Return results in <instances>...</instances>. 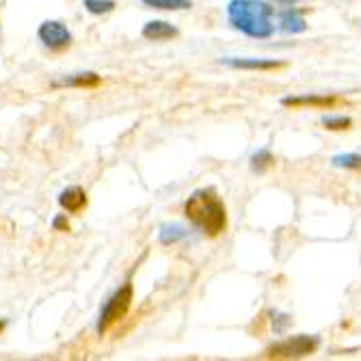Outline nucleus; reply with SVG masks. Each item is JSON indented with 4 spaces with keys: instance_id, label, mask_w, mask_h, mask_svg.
Listing matches in <instances>:
<instances>
[{
    "instance_id": "1",
    "label": "nucleus",
    "mask_w": 361,
    "mask_h": 361,
    "mask_svg": "<svg viewBox=\"0 0 361 361\" xmlns=\"http://www.w3.org/2000/svg\"><path fill=\"white\" fill-rule=\"evenodd\" d=\"M184 216L210 238L221 236L227 227V208L214 188L195 190L184 204Z\"/></svg>"
},
{
    "instance_id": "2",
    "label": "nucleus",
    "mask_w": 361,
    "mask_h": 361,
    "mask_svg": "<svg viewBox=\"0 0 361 361\" xmlns=\"http://www.w3.org/2000/svg\"><path fill=\"white\" fill-rule=\"evenodd\" d=\"M227 20L236 30L253 39H267L275 32L273 7L264 0H229Z\"/></svg>"
},
{
    "instance_id": "3",
    "label": "nucleus",
    "mask_w": 361,
    "mask_h": 361,
    "mask_svg": "<svg viewBox=\"0 0 361 361\" xmlns=\"http://www.w3.org/2000/svg\"><path fill=\"white\" fill-rule=\"evenodd\" d=\"M133 301H135V288L130 281H126L119 290H115L109 301L104 303L102 312H100V318H97V334L104 336L113 324H117L119 320H123L133 307Z\"/></svg>"
},
{
    "instance_id": "4",
    "label": "nucleus",
    "mask_w": 361,
    "mask_h": 361,
    "mask_svg": "<svg viewBox=\"0 0 361 361\" xmlns=\"http://www.w3.org/2000/svg\"><path fill=\"white\" fill-rule=\"evenodd\" d=\"M320 340L316 336H292L286 340H279L275 344H271L264 353L267 359H301V357H310L318 350Z\"/></svg>"
},
{
    "instance_id": "5",
    "label": "nucleus",
    "mask_w": 361,
    "mask_h": 361,
    "mask_svg": "<svg viewBox=\"0 0 361 361\" xmlns=\"http://www.w3.org/2000/svg\"><path fill=\"white\" fill-rule=\"evenodd\" d=\"M37 37H39V42L48 50H54V52L70 48V44H72V32H70V28L65 26L63 22H59V20H46V22H42V26L37 30Z\"/></svg>"
},
{
    "instance_id": "6",
    "label": "nucleus",
    "mask_w": 361,
    "mask_h": 361,
    "mask_svg": "<svg viewBox=\"0 0 361 361\" xmlns=\"http://www.w3.org/2000/svg\"><path fill=\"white\" fill-rule=\"evenodd\" d=\"M221 63L229 65L234 70H249V72H267V70H279L283 68L281 61L275 59H255V56H225Z\"/></svg>"
},
{
    "instance_id": "7",
    "label": "nucleus",
    "mask_w": 361,
    "mask_h": 361,
    "mask_svg": "<svg viewBox=\"0 0 361 361\" xmlns=\"http://www.w3.org/2000/svg\"><path fill=\"white\" fill-rule=\"evenodd\" d=\"M340 100L336 95H290L283 97L281 104L292 106V109H301V106H312V109H334Z\"/></svg>"
},
{
    "instance_id": "8",
    "label": "nucleus",
    "mask_w": 361,
    "mask_h": 361,
    "mask_svg": "<svg viewBox=\"0 0 361 361\" xmlns=\"http://www.w3.org/2000/svg\"><path fill=\"white\" fill-rule=\"evenodd\" d=\"M59 206L68 214H78L87 208V192L80 186H70L59 195Z\"/></svg>"
},
{
    "instance_id": "9",
    "label": "nucleus",
    "mask_w": 361,
    "mask_h": 361,
    "mask_svg": "<svg viewBox=\"0 0 361 361\" xmlns=\"http://www.w3.org/2000/svg\"><path fill=\"white\" fill-rule=\"evenodd\" d=\"M143 37L149 39V42H167V39H173L178 37V28L165 20H152L143 26Z\"/></svg>"
},
{
    "instance_id": "10",
    "label": "nucleus",
    "mask_w": 361,
    "mask_h": 361,
    "mask_svg": "<svg viewBox=\"0 0 361 361\" xmlns=\"http://www.w3.org/2000/svg\"><path fill=\"white\" fill-rule=\"evenodd\" d=\"M102 82V78L95 72H80V74H70L54 82V87H74V89H93Z\"/></svg>"
},
{
    "instance_id": "11",
    "label": "nucleus",
    "mask_w": 361,
    "mask_h": 361,
    "mask_svg": "<svg viewBox=\"0 0 361 361\" xmlns=\"http://www.w3.org/2000/svg\"><path fill=\"white\" fill-rule=\"evenodd\" d=\"M186 234H188V229L184 225H180V223H165V225L160 227V232H158V240H160V245L169 247V245H176V243L184 240Z\"/></svg>"
},
{
    "instance_id": "12",
    "label": "nucleus",
    "mask_w": 361,
    "mask_h": 361,
    "mask_svg": "<svg viewBox=\"0 0 361 361\" xmlns=\"http://www.w3.org/2000/svg\"><path fill=\"white\" fill-rule=\"evenodd\" d=\"M279 28L283 32H292V35H297V32H303L307 28V22L297 11H283L281 20H279Z\"/></svg>"
},
{
    "instance_id": "13",
    "label": "nucleus",
    "mask_w": 361,
    "mask_h": 361,
    "mask_svg": "<svg viewBox=\"0 0 361 361\" xmlns=\"http://www.w3.org/2000/svg\"><path fill=\"white\" fill-rule=\"evenodd\" d=\"M275 165V156L269 147H262L251 156V169L255 173H264L267 169H271Z\"/></svg>"
},
{
    "instance_id": "14",
    "label": "nucleus",
    "mask_w": 361,
    "mask_h": 361,
    "mask_svg": "<svg viewBox=\"0 0 361 361\" xmlns=\"http://www.w3.org/2000/svg\"><path fill=\"white\" fill-rule=\"evenodd\" d=\"M143 5L160 11H182L190 9V0H143Z\"/></svg>"
},
{
    "instance_id": "15",
    "label": "nucleus",
    "mask_w": 361,
    "mask_h": 361,
    "mask_svg": "<svg viewBox=\"0 0 361 361\" xmlns=\"http://www.w3.org/2000/svg\"><path fill=\"white\" fill-rule=\"evenodd\" d=\"M320 123L326 130H331V133H342V130H350L353 119L350 117H344V115H324L320 119Z\"/></svg>"
},
{
    "instance_id": "16",
    "label": "nucleus",
    "mask_w": 361,
    "mask_h": 361,
    "mask_svg": "<svg viewBox=\"0 0 361 361\" xmlns=\"http://www.w3.org/2000/svg\"><path fill=\"white\" fill-rule=\"evenodd\" d=\"M331 162H334V167L359 171L361 169V154H338V156H334Z\"/></svg>"
},
{
    "instance_id": "17",
    "label": "nucleus",
    "mask_w": 361,
    "mask_h": 361,
    "mask_svg": "<svg viewBox=\"0 0 361 361\" xmlns=\"http://www.w3.org/2000/svg\"><path fill=\"white\" fill-rule=\"evenodd\" d=\"M82 5L93 16H104V13H111L115 9L113 0H82Z\"/></svg>"
},
{
    "instance_id": "18",
    "label": "nucleus",
    "mask_w": 361,
    "mask_h": 361,
    "mask_svg": "<svg viewBox=\"0 0 361 361\" xmlns=\"http://www.w3.org/2000/svg\"><path fill=\"white\" fill-rule=\"evenodd\" d=\"M52 227L56 229V232H68V229H70L68 216H65V214H59V216L52 221Z\"/></svg>"
}]
</instances>
